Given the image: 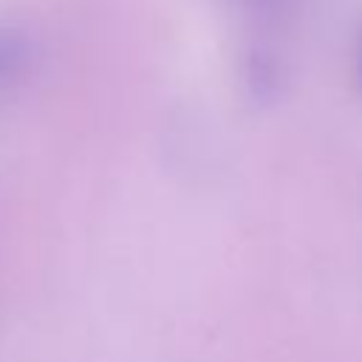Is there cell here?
Returning a JSON list of instances; mask_svg holds the SVG:
<instances>
[{"mask_svg":"<svg viewBox=\"0 0 362 362\" xmlns=\"http://www.w3.org/2000/svg\"><path fill=\"white\" fill-rule=\"evenodd\" d=\"M28 40L17 31H0V85L14 79L28 62Z\"/></svg>","mask_w":362,"mask_h":362,"instance_id":"obj_1","label":"cell"},{"mask_svg":"<svg viewBox=\"0 0 362 362\" xmlns=\"http://www.w3.org/2000/svg\"><path fill=\"white\" fill-rule=\"evenodd\" d=\"M277 74H274V65L269 59H260V57H252L246 62V74H243V85L252 96H260V99H269L274 93V85H277Z\"/></svg>","mask_w":362,"mask_h":362,"instance_id":"obj_2","label":"cell"},{"mask_svg":"<svg viewBox=\"0 0 362 362\" xmlns=\"http://www.w3.org/2000/svg\"><path fill=\"white\" fill-rule=\"evenodd\" d=\"M351 76H354V88L362 96V28L356 34V45H354V62H351Z\"/></svg>","mask_w":362,"mask_h":362,"instance_id":"obj_3","label":"cell"}]
</instances>
